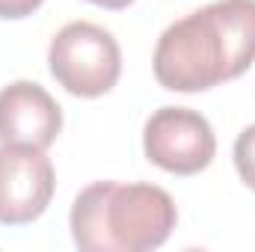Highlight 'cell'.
Listing matches in <instances>:
<instances>
[{"mask_svg":"<svg viewBox=\"0 0 255 252\" xmlns=\"http://www.w3.org/2000/svg\"><path fill=\"white\" fill-rule=\"evenodd\" d=\"M255 63V0H217L169 24L154 48V77L169 92H205Z\"/></svg>","mask_w":255,"mask_h":252,"instance_id":"cell-1","label":"cell"},{"mask_svg":"<svg viewBox=\"0 0 255 252\" xmlns=\"http://www.w3.org/2000/svg\"><path fill=\"white\" fill-rule=\"evenodd\" d=\"M178 223L172 196L157 184L92 181L71 205V238L83 252H148Z\"/></svg>","mask_w":255,"mask_h":252,"instance_id":"cell-2","label":"cell"},{"mask_svg":"<svg viewBox=\"0 0 255 252\" xmlns=\"http://www.w3.org/2000/svg\"><path fill=\"white\" fill-rule=\"evenodd\" d=\"M48 65L65 92L77 98H98L119 83L122 51L104 27L92 21H71L51 39Z\"/></svg>","mask_w":255,"mask_h":252,"instance_id":"cell-3","label":"cell"},{"mask_svg":"<svg viewBox=\"0 0 255 252\" xmlns=\"http://www.w3.org/2000/svg\"><path fill=\"white\" fill-rule=\"evenodd\" d=\"M142 151L154 166L172 175H196L211 166L217 154V136L199 110L160 107L145 122Z\"/></svg>","mask_w":255,"mask_h":252,"instance_id":"cell-4","label":"cell"},{"mask_svg":"<svg viewBox=\"0 0 255 252\" xmlns=\"http://www.w3.org/2000/svg\"><path fill=\"white\" fill-rule=\"evenodd\" d=\"M54 163L45 148L0 145V226L39 220L54 199Z\"/></svg>","mask_w":255,"mask_h":252,"instance_id":"cell-5","label":"cell"},{"mask_svg":"<svg viewBox=\"0 0 255 252\" xmlns=\"http://www.w3.org/2000/svg\"><path fill=\"white\" fill-rule=\"evenodd\" d=\"M63 130V107L33 80H15L0 89V145L48 148Z\"/></svg>","mask_w":255,"mask_h":252,"instance_id":"cell-6","label":"cell"},{"mask_svg":"<svg viewBox=\"0 0 255 252\" xmlns=\"http://www.w3.org/2000/svg\"><path fill=\"white\" fill-rule=\"evenodd\" d=\"M235 169L241 181L250 190H255V125L241 130L235 139Z\"/></svg>","mask_w":255,"mask_h":252,"instance_id":"cell-7","label":"cell"},{"mask_svg":"<svg viewBox=\"0 0 255 252\" xmlns=\"http://www.w3.org/2000/svg\"><path fill=\"white\" fill-rule=\"evenodd\" d=\"M45 0H0V18L3 21H18V18H27L33 15Z\"/></svg>","mask_w":255,"mask_h":252,"instance_id":"cell-8","label":"cell"},{"mask_svg":"<svg viewBox=\"0 0 255 252\" xmlns=\"http://www.w3.org/2000/svg\"><path fill=\"white\" fill-rule=\"evenodd\" d=\"M89 3H95V6H104V9H128L133 0H89Z\"/></svg>","mask_w":255,"mask_h":252,"instance_id":"cell-9","label":"cell"}]
</instances>
